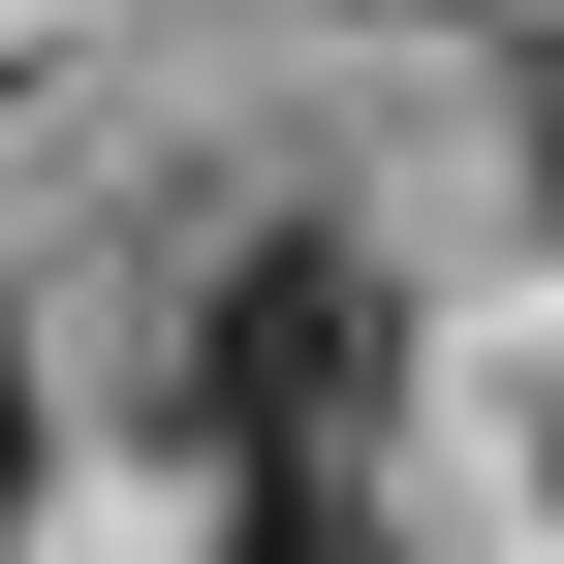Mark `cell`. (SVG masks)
<instances>
[{
	"instance_id": "3",
	"label": "cell",
	"mask_w": 564,
	"mask_h": 564,
	"mask_svg": "<svg viewBox=\"0 0 564 564\" xmlns=\"http://www.w3.org/2000/svg\"><path fill=\"white\" fill-rule=\"evenodd\" d=\"M0 564H32V345H0Z\"/></svg>"
},
{
	"instance_id": "4",
	"label": "cell",
	"mask_w": 564,
	"mask_h": 564,
	"mask_svg": "<svg viewBox=\"0 0 564 564\" xmlns=\"http://www.w3.org/2000/svg\"><path fill=\"white\" fill-rule=\"evenodd\" d=\"M533 188H564V63H533Z\"/></svg>"
},
{
	"instance_id": "2",
	"label": "cell",
	"mask_w": 564,
	"mask_h": 564,
	"mask_svg": "<svg viewBox=\"0 0 564 564\" xmlns=\"http://www.w3.org/2000/svg\"><path fill=\"white\" fill-rule=\"evenodd\" d=\"M251 564H408V502L377 470H251Z\"/></svg>"
},
{
	"instance_id": "1",
	"label": "cell",
	"mask_w": 564,
	"mask_h": 564,
	"mask_svg": "<svg viewBox=\"0 0 564 564\" xmlns=\"http://www.w3.org/2000/svg\"><path fill=\"white\" fill-rule=\"evenodd\" d=\"M188 440L251 470H377V251H220L188 282Z\"/></svg>"
}]
</instances>
